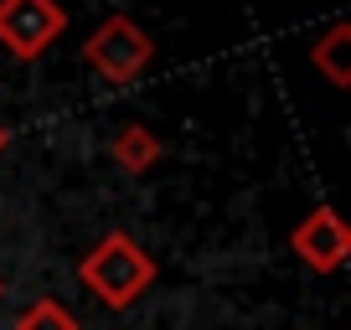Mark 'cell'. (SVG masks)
I'll return each mask as SVG.
<instances>
[{
    "label": "cell",
    "instance_id": "6da1fadb",
    "mask_svg": "<svg viewBox=\"0 0 351 330\" xmlns=\"http://www.w3.org/2000/svg\"><path fill=\"white\" fill-rule=\"evenodd\" d=\"M88 279L99 284V294H109L114 305H124V299L150 279V264H140V253H134L124 238H109V248L88 264Z\"/></svg>",
    "mask_w": 351,
    "mask_h": 330
},
{
    "label": "cell",
    "instance_id": "7a4b0ae2",
    "mask_svg": "<svg viewBox=\"0 0 351 330\" xmlns=\"http://www.w3.org/2000/svg\"><path fill=\"white\" fill-rule=\"evenodd\" d=\"M57 26H62V16H57L47 0H5V5H0V31L11 36V47L26 52V57L42 52Z\"/></svg>",
    "mask_w": 351,
    "mask_h": 330
}]
</instances>
